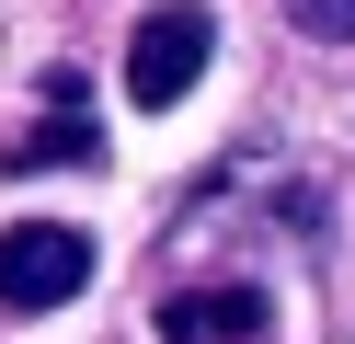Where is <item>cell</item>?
<instances>
[{
	"label": "cell",
	"mask_w": 355,
	"mask_h": 344,
	"mask_svg": "<svg viewBox=\"0 0 355 344\" xmlns=\"http://www.w3.org/2000/svg\"><path fill=\"white\" fill-rule=\"evenodd\" d=\"M207 58H218V23L195 12V0H161V12L126 35V104H138V115H172L195 81H207Z\"/></svg>",
	"instance_id": "7a4b0ae2"
},
{
	"label": "cell",
	"mask_w": 355,
	"mask_h": 344,
	"mask_svg": "<svg viewBox=\"0 0 355 344\" xmlns=\"http://www.w3.org/2000/svg\"><path fill=\"white\" fill-rule=\"evenodd\" d=\"M161 344H275V298L252 275L230 287H172L161 298Z\"/></svg>",
	"instance_id": "3957f363"
},
{
	"label": "cell",
	"mask_w": 355,
	"mask_h": 344,
	"mask_svg": "<svg viewBox=\"0 0 355 344\" xmlns=\"http://www.w3.org/2000/svg\"><path fill=\"white\" fill-rule=\"evenodd\" d=\"M92 287V229L69 218H12L0 229V310H69V298Z\"/></svg>",
	"instance_id": "6da1fadb"
},
{
	"label": "cell",
	"mask_w": 355,
	"mask_h": 344,
	"mask_svg": "<svg viewBox=\"0 0 355 344\" xmlns=\"http://www.w3.org/2000/svg\"><path fill=\"white\" fill-rule=\"evenodd\" d=\"M286 23L309 46H355V0H286Z\"/></svg>",
	"instance_id": "5b68a950"
},
{
	"label": "cell",
	"mask_w": 355,
	"mask_h": 344,
	"mask_svg": "<svg viewBox=\"0 0 355 344\" xmlns=\"http://www.w3.org/2000/svg\"><path fill=\"white\" fill-rule=\"evenodd\" d=\"M46 126L35 138H12V149H0V172H35V161H103V138H92V115H80V69H58L46 81Z\"/></svg>",
	"instance_id": "277c9868"
}]
</instances>
